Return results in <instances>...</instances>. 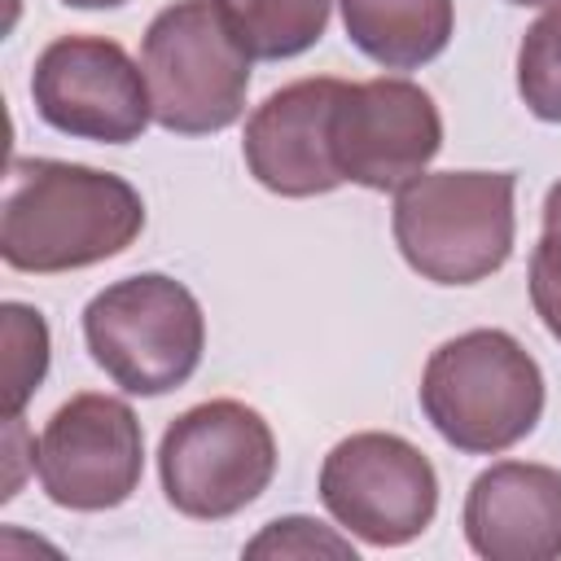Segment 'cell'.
Returning a JSON list of instances; mask_svg holds the SVG:
<instances>
[{"instance_id":"15","label":"cell","mask_w":561,"mask_h":561,"mask_svg":"<svg viewBox=\"0 0 561 561\" xmlns=\"http://www.w3.org/2000/svg\"><path fill=\"white\" fill-rule=\"evenodd\" d=\"M0 333H4V416H22V408L48 377V320L26 302H4Z\"/></svg>"},{"instance_id":"9","label":"cell","mask_w":561,"mask_h":561,"mask_svg":"<svg viewBox=\"0 0 561 561\" xmlns=\"http://www.w3.org/2000/svg\"><path fill=\"white\" fill-rule=\"evenodd\" d=\"M35 114L75 140L131 145L153 123L140 61L105 35H57L31 70Z\"/></svg>"},{"instance_id":"13","label":"cell","mask_w":561,"mask_h":561,"mask_svg":"<svg viewBox=\"0 0 561 561\" xmlns=\"http://www.w3.org/2000/svg\"><path fill=\"white\" fill-rule=\"evenodd\" d=\"M346 39L386 70L430 66L456 31V0H337Z\"/></svg>"},{"instance_id":"12","label":"cell","mask_w":561,"mask_h":561,"mask_svg":"<svg viewBox=\"0 0 561 561\" xmlns=\"http://www.w3.org/2000/svg\"><path fill=\"white\" fill-rule=\"evenodd\" d=\"M465 539L486 561H557L561 557V469L535 460H500L482 469L460 513Z\"/></svg>"},{"instance_id":"6","label":"cell","mask_w":561,"mask_h":561,"mask_svg":"<svg viewBox=\"0 0 561 561\" xmlns=\"http://www.w3.org/2000/svg\"><path fill=\"white\" fill-rule=\"evenodd\" d=\"M162 495L193 522H224L250 508L276 478V434L241 399L184 408L158 443Z\"/></svg>"},{"instance_id":"4","label":"cell","mask_w":561,"mask_h":561,"mask_svg":"<svg viewBox=\"0 0 561 561\" xmlns=\"http://www.w3.org/2000/svg\"><path fill=\"white\" fill-rule=\"evenodd\" d=\"M83 342L96 368L127 394L180 390L206 351V316L193 289L167 272H136L83 307Z\"/></svg>"},{"instance_id":"11","label":"cell","mask_w":561,"mask_h":561,"mask_svg":"<svg viewBox=\"0 0 561 561\" xmlns=\"http://www.w3.org/2000/svg\"><path fill=\"white\" fill-rule=\"evenodd\" d=\"M342 79H294L276 88L245 118L241 158L250 175L276 197H320L346 184L333 153V114Z\"/></svg>"},{"instance_id":"2","label":"cell","mask_w":561,"mask_h":561,"mask_svg":"<svg viewBox=\"0 0 561 561\" xmlns=\"http://www.w3.org/2000/svg\"><path fill=\"white\" fill-rule=\"evenodd\" d=\"M421 412L465 456L517 447L543 416V373L504 329L447 337L421 373Z\"/></svg>"},{"instance_id":"19","label":"cell","mask_w":561,"mask_h":561,"mask_svg":"<svg viewBox=\"0 0 561 561\" xmlns=\"http://www.w3.org/2000/svg\"><path fill=\"white\" fill-rule=\"evenodd\" d=\"M543 232H561V180L543 197Z\"/></svg>"},{"instance_id":"10","label":"cell","mask_w":561,"mask_h":561,"mask_svg":"<svg viewBox=\"0 0 561 561\" xmlns=\"http://www.w3.org/2000/svg\"><path fill=\"white\" fill-rule=\"evenodd\" d=\"M443 149V114L434 96L399 75L346 83L333 114V153L351 184L399 193Z\"/></svg>"},{"instance_id":"20","label":"cell","mask_w":561,"mask_h":561,"mask_svg":"<svg viewBox=\"0 0 561 561\" xmlns=\"http://www.w3.org/2000/svg\"><path fill=\"white\" fill-rule=\"evenodd\" d=\"M61 4H70V9H118L127 0H61Z\"/></svg>"},{"instance_id":"21","label":"cell","mask_w":561,"mask_h":561,"mask_svg":"<svg viewBox=\"0 0 561 561\" xmlns=\"http://www.w3.org/2000/svg\"><path fill=\"white\" fill-rule=\"evenodd\" d=\"M508 4H522V9H552V4H561V0H508Z\"/></svg>"},{"instance_id":"16","label":"cell","mask_w":561,"mask_h":561,"mask_svg":"<svg viewBox=\"0 0 561 561\" xmlns=\"http://www.w3.org/2000/svg\"><path fill=\"white\" fill-rule=\"evenodd\" d=\"M517 96L539 123H561V4L535 18L517 44Z\"/></svg>"},{"instance_id":"8","label":"cell","mask_w":561,"mask_h":561,"mask_svg":"<svg viewBox=\"0 0 561 561\" xmlns=\"http://www.w3.org/2000/svg\"><path fill=\"white\" fill-rule=\"evenodd\" d=\"M145 473V430L118 394H70L44 425L35 478L57 508L105 513L136 495Z\"/></svg>"},{"instance_id":"1","label":"cell","mask_w":561,"mask_h":561,"mask_svg":"<svg viewBox=\"0 0 561 561\" xmlns=\"http://www.w3.org/2000/svg\"><path fill=\"white\" fill-rule=\"evenodd\" d=\"M145 228L140 193L101 167L13 158L0 202V259L13 272L57 276L123 254Z\"/></svg>"},{"instance_id":"18","label":"cell","mask_w":561,"mask_h":561,"mask_svg":"<svg viewBox=\"0 0 561 561\" xmlns=\"http://www.w3.org/2000/svg\"><path fill=\"white\" fill-rule=\"evenodd\" d=\"M530 302L543 329L561 342V232H543L530 250Z\"/></svg>"},{"instance_id":"17","label":"cell","mask_w":561,"mask_h":561,"mask_svg":"<svg viewBox=\"0 0 561 561\" xmlns=\"http://www.w3.org/2000/svg\"><path fill=\"white\" fill-rule=\"evenodd\" d=\"M245 557H289V561L342 557V561H355V543H351V535H337L333 526H324V522H316V517L289 513V517L267 522V526L245 543Z\"/></svg>"},{"instance_id":"7","label":"cell","mask_w":561,"mask_h":561,"mask_svg":"<svg viewBox=\"0 0 561 561\" xmlns=\"http://www.w3.org/2000/svg\"><path fill=\"white\" fill-rule=\"evenodd\" d=\"M320 504L368 548H403L421 539L438 513V473L403 434L359 430L329 447L320 465Z\"/></svg>"},{"instance_id":"3","label":"cell","mask_w":561,"mask_h":561,"mask_svg":"<svg viewBox=\"0 0 561 561\" xmlns=\"http://www.w3.org/2000/svg\"><path fill=\"white\" fill-rule=\"evenodd\" d=\"M513 171H425L394 193V245L434 285H478L513 254Z\"/></svg>"},{"instance_id":"14","label":"cell","mask_w":561,"mask_h":561,"mask_svg":"<svg viewBox=\"0 0 561 561\" xmlns=\"http://www.w3.org/2000/svg\"><path fill=\"white\" fill-rule=\"evenodd\" d=\"M333 0H219L228 26L254 61H285L320 44Z\"/></svg>"},{"instance_id":"5","label":"cell","mask_w":561,"mask_h":561,"mask_svg":"<svg viewBox=\"0 0 561 561\" xmlns=\"http://www.w3.org/2000/svg\"><path fill=\"white\" fill-rule=\"evenodd\" d=\"M250 53L228 26L219 0L167 4L145 39L140 70L153 101V123L175 136H210L245 114Z\"/></svg>"}]
</instances>
